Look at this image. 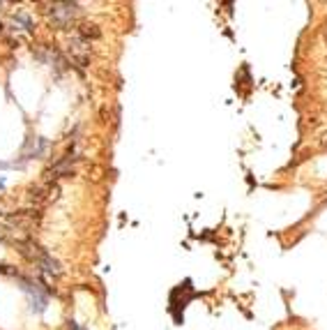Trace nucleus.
Listing matches in <instances>:
<instances>
[{
	"label": "nucleus",
	"mask_w": 327,
	"mask_h": 330,
	"mask_svg": "<svg viewBox=\"0 0 327 330\" xmlns=\"http://www.w3.org/2000/svg\"><path fill=\"white\" fill-rule=\"evenodd\" d=\"M74 160L76 157H62V160H58L56 164L49 169V178H60V175H69L71 171H74Z\"/></svg>",
	"instance_id": "6"
},
{
	"label": "nucleus",
	"mask_w": 327,
	"mask_h": 330,
	"mask_svg": "<svg viewBox=\"0 0 327 330\" xmlns=\"http://www.w3.org/2000/svg\"><path fill=\"white\" fill-rule=\"evenodd\" d=\"M19 282H21V289L30 295V307H32V312H44V307H46V295H44V291L40 289V284H35V282H30V280H25V277H19Z\"/></svg>",
	"instance_id": "3"
},
{
	"label": "nucleus",
	"mask_w": 327,
	"mask_h": 330,
	"mask_svg": "<svg viewBox=\"0 0 327 330\" xmlns=\"http://www.w3.org/2000/svg\"><path fill=\"white\" fill-rule=\"evenodd\" d=\"M76 35H79L81 40L92 42V40H99V37H101V30L97 28L95 23H81L79 28H76Z\"/></svg>",
	"instance_id": "7"
},
{
	"label": "nucleus",
	"mask_w": 327,
	"mask_h": 330,
	"mask_svg": "<svg viewBox=\"0 0 327 330\" xmlns=\"http://www.w3.org/2000/svg\"><path fill=\"white\" fill-rule=\"evenodd\" d=\"M37 265H40V270L42 273H46L49 277H60L62 275V265H60V261H56L53 256L46 252L44 256H42L40 261H37Z\"/></svg>",
	"instance_id": "4"
},
{
	"label": "nucleus",
	"mask_w": 327,
	"mask_h": 330,
	"mask_svg": "<svg viewBox=\"0 0 327 330\" xmlns=\"http://www.w3.org/2000/svg\"><path fill=\"white\" fill-rule=\"evenodd\" d=\"M67 330H86V328H81L76 321H67Z\"/></svg>",
	"instance_id": "8"
},
{
	"label": "nucleus",
	"mask_w": 327,
	"mask_h": 330,
	"mask_svg": "<svg viewBox=\"0 0 327 330\" xmlns=\"http://www.w3.org/2000/svg\"><path fill=\"white\" fill-rule=\"evenodd\" d=\"M67 51H69V58L74 60L79 67H86L90 63V42L81 40L79 35H74L67 44Z\"/></svg>",
	"instance_id": "2"
},
{
	"label": "nucleus",
	"mask_w": 327,
	"mask_h": 330,
	"mask_svg": "<svg viewBox=\"0 0 327 330\" xmlns=\"http://www.w3.org/2000/svg\"><path fill=\"white\" fill-rule=\"evenodd\" d=\"M32 28H35V23H32V19L25 12H16L14 19H12V30L14 33H23V35H32Z\"/></svg>",
	"instance_id": "5"
},
{
	"label": "nucleus",
	"mask_w": 327,
	"mask_h": 330,
	"mask_svg": "<svg viewBox=\"0 0 327 330\" xmlns=\"http://www.w3.org/2000/svg\"><path fill=\"white\" fill-rule=\"evenodd\" d=\"M46 14L56 28H67V25H71V21L81 16V5H76V3H53V5L46 7Z\"/></svg>",
	"instance_id": "1"
}]
</instances>
